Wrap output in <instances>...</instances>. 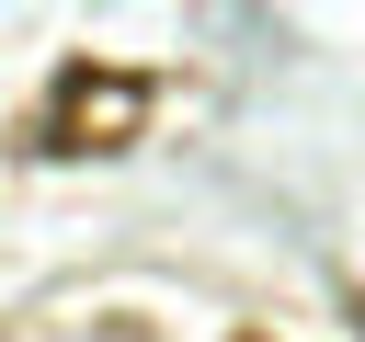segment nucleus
<instances>
[{
	"mask_svg": "<svg viewBox=\"0 0 365 342\" xmlns=\"http://www.w3.org/2000/svg\"><path fill=\"white\" fill-rule=\"evenodd\" d=\"M137 125H148V68H91V57H68V68L46 80L34 148H57V160H91V148H125Z\"/></svg>",
	"mask_w": 365,
	"mask_h": 342,
	"instance_id": "f257e3e1",
	"label": "nucleus"
}]
</instances>
